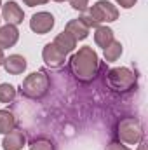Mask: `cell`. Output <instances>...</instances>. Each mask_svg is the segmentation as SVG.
I'll return each instance as SVG.
<instances>
[{
  "mask_svg": "<svg viewBox=\"0 0 148 150\" xmlns=\"http://www.w3.org/2000/svg\"><path fill=\"white\" fill-rule=\"evenodd\" d=\"M49 87H51L49 75L45 74L44 70H37V72H33V74L25 77L19 93L25 98H30V100H42L49 93Z\"/></svg>",
  "mask_w": 148,
  "mask_h": 150,
  "instance_id": "2",
  "label": "cell"
},
{
  "mask_svg": "<svg viewBox=\"0 0 148 150\" xmlns=\"http://www.w3.org/2000/svg\"><path fill=\"white\" fill-rule=\"evenodd\" d=\"M52 44H54V45H56V47H58L65 56H68L70 52H73L75 47H77V40H75L70 33H66L65 30H63L58 37L54 38V42H52Z\"/></svg>",
  "mask_w": 148,
  "mask_h": 150,
  "instance_id": "12",
  "label": "cell"
},
{
  "mask_svg": "<svg viewBox=\"0 0 148 150\" xmlns=\"http://www.w3.org/2000/svg\"><path fill=\"white\" fill-rule=\"evenodd\" d=\"M0 7H2V0H0Z\"/></svg>",
  "mask_w": 148,
  "mask_h": 150,
  "instance_id": "26",
  "label": "cell"
},
{
  "mask_svg": "<svg viewBox=\"0 0 148 150\" xmlns=\"http://www.w3.org/2000/svg\"><path fill=\"white\" fill-rule=\"evenodd\" d=\"M49 0H23V4L25 5H28V7H37V5H44V4H47Z\"/></svg>",
  "mask_w": 148,
  "mask_h": 150,
  "instance_id": "22",
  "label": "cell"
},
{
  "mask_svg": "<svg viewBox=\"0 0 148 150\" xmlns=\"http://www.w3.org/2000/svg\"><path fill=\"white\" fill-rule=\"evenodd\" d=\"M25 145H26V136L23 131L12 129L11 133L4 134V140H2V149L4 150H23Z\"/></svg>",
  "mask_w": 148,
  "mask_h": 150,
  "instance_id": "10",
  "label": "cell"
},
{
  "mask_svg": "<svg viewBox=\"0 0 148 150\" xmlns=\"http://www.w3.org/2000/svg\"><path fill=\"white\" fill-rule=\"evenodd\" d=\"M16 126H18V122H16L14 113L9 110H0V134L11 133L12 129H16Z\"/></svg>",
  "mask_w": 148,
  "mask_h": 150,
  "instance_id": "15",
  "label": "cell"
},
{
  "mask_svg": "<svg viewBox=\"0 0 148 150\" xmlns=\"http://www.w3.org/2000/svg\"><path fill=\"white\" fill-rule=\"evenodd\" d=\"M138 75L127 67H117L106 72V86L113 93H129L136 87Z\"/></svg>",
  "mask_w": 148,
  "mask_h": 150,
  "instance_id": "3",
  "label": "cell"
},
{
  "mask_svg": "<svg viewBox=\"0 0 148 150\" xmlns=\"http://www.w3.org/2000/svg\"><path fill=\"white\" fill-rule=\"evenodd\" d=\"M117 138L124 145H138L143 140V126L136 117H124L117 124Z\"/></svg>",
  "mask_w": 148,
  "mask_h": 150,
  "instance_id": "4",
  "label": "cell"
},
{
  "mask_svg": "<svg viewBox=\"0 0 148 150\" xmlns=\"http://www.w3.org/2000/svg\"><path fill=\"white\" fill-rule=\"evenodd\" d=\"M115 2H117V5H120L122 9H132L138 0H115Z\"/></svg>",
  "mask_w": 148,
  "mask_h": 150,
  "instance_id": "21",
  "label": "cell"
},
{
  "mask_svg": "<svg viewBox=\"0 0 148 150\" xmlns=\"http://www.w3.org/2000/svg\"><path fill=\"white\" fill-rule=\"evenodd\" d=\"M16 98V87L9 82L0 84V103H11Z\"/></svg>",
  "mask_w": 148,
  "mask_h": 150,
  "instance_id": "17",
  "label": "cell"
},
{
  "mask_svg": "<svg viewBox=\"0 0 148 150\" xmlns=\"http://www.w3.org/2000/svg\"><path fill=\"white\" fill-rule=\"evenodd\" d=\"M28 150H54V145H52V142L47 140V138H38V140H35V142L32 143V147Z\"/></svg>",
  "mask_w": 148,
  "mask_h": 150,
  "instance_id": "18",
  "label": "cell"
},
{
  "mask_svg": "<svg viewBox=\"0 0 148 150\" xmlns=\"http://www.w3.org/2000/svg\"><path fill=\"white\" fill-rule=\"evenodd\" d=\"M2 67H4V70L9 75H21L26 70L28 61H26V58L21 56V54H11L9 58L4 59Z\"/></svg>",
  "mask_w": 148,
  "mask_h": 150,
  "instance_id": "9",
  "label": "cell"
},
{
  "mask_svg": "<svg viewBox=\"0 0 148 150\" xmlns=\"http://www.w3.org/2000/svg\"><path fill=\"white\" fill-rule=\"evenodd\" d=\"M4 59H5V56H4V49H0V65L4 63Z\"/></svg>",
  "mask_w": 148,
  "mask_h": 150,
  "instance_id": "24",
  "label": "cell"
},
{
  "mask_svg": "<svg viewBox=\"0 0 148 150\" xmlns=\"http://www.w3.org/2000/svg\"><path fill=\"white\" fill-rule=\"evenodd\" d=\"M0 21H2V16H0Z\"/></svg>",
  "mask_w": 148,
  "mask_h": 150,
  "instance_id": "27",
  "label": "cell"
},
{
  "mask_svg": "<svg viewBox=\"0 0 148 150\" xmlns=\"http://www.w3.org/2000/svg\"><path fill=\"white\" fill-rule=\"evenodd\" d=\"M70 2V5H72V9L75 11H85L87 9V5H89V0H68Z\"/></svg>",
  "mask_w": 148,
  "mask_h": 150,
  "instance_id": "19",
  "label": "cell"
},
{
  "mask_svg": "<svg viewBox=\"0 0 148 150\" xmlns=\"http://www.w3.org/2000/svg\"><path fill=\"white\" fill-rule=\"evenodd\" d=\"M122 44L118 42V40H113L110 45H106L105 49H103V56H105V59L108 61V63H113V61H117L120 56H122Z\"/></svg>",
  "mask_w": 148,
  "mask_h": 150,
  "instance_id": "16",
  "label": "cell"
},
{
  "mask_svg": "<svg viewBox=\"0 0 148 150\" xmlns=\"http://www.w3.org/2000/svg\"><path fill=\"white\" fill-rule=\"evenodd\" d=\"M42 59H44V63L49 68H61L66 63V56L52 42H49V44L44 45V49H42Z\"/></svg>",
  "mask_w": 148,
  "mask_h": 150,
  "instance_id": "7",
  "label": "cell"
},
{
  "mask_svg": "<svg viewBox=\"0 0 148 150\" xmlns=\"http://www.w3.org/2000/svg\"><path fill=\"white\" fill-rule=\"evenodd\" d=\"M2 19L7 23V25H21L23 19H25V11L18 5V2L14 0H9L5 4H2Z\"/></svg>",
  "mask_w": 148,
  "mask_h": 150,
  "instance_id": "8",
  "label": "cell"
},
{
  "mask_svg": "<svg viewBox=\"0 0 148 150\" xmlns=\"http://www.w3.org/2000/svg\"><path fill=\"white\" fill-rule=\"evenodd\" d=\"M138 150H147V143H145L143 140H141V142L138 143Z\"/></svg>",
  "mask_w": 148,
  "mask_h": 150,
  "instance_id": "23",
  "label": "cell"
},
{
  "mask_svg": "<svg viewBox=\"0 0 148 150\" xmlns=\"http://www.w3.org/2000/svg\"><path fill=\"white\" fill-rule=\"evenodd\" d=\"M54 23H56V19H54V16H52L51 12L40 11V12H37V14L32 16V19H30V28H32V32H35L38 35H45V33H49V32L54 28Z\"/></svg>",
  "mask_w": 148,
  "mask_h": 150,
  "instance_id": "6",
  "label": "cell"
},
{
  "mask_svg": "<svg viewBox=\"0 0 148 150\" xmlns=\"http://www.w3.org/2000/svg\"><path fill=\"white\" fill-rule=\"evenodd\" d=\"M54 2H66V0H54Z\"/></svg>",
  "mask_w": 148,
  "mask_h": 150,
  "instance_id": "25",
  "label": "cell"
},
{
  "mask_svg": "<svg viewBox=\"0 0 148 150\" xmlns=\"http://www.w3.org/2000/svg\"><path fill=\"white\" fill-rule=\"evenodd\" d=\"M89 11L99 25L101 23H113L118 19V9L110 0H98L92 7H89Z\"/></svg>",
  "mask_w": 148,
  "mask_h": 150,
  "instance_id": "5",
  "label": "cell"
},
{
  "mask_svg": "<svg viewBox=\"0 0 148 150\" xmlns=\"http://www.w3.org/2000/svg\"><path fill=\"white\" fill-rule=\"evenodd\" d=\"M19 40V30L14 25H0V49H7L16 45Z\"/></svg>",
  "mask_w": 148,
  "mask_h": 150,
  "instance_id": "11",
  "label": "cell"
},
{
  "mask_svg": "<svg viewBox=\"0 0 148 150\" xmlns=\"http://www.w3.org/2000/svg\"><path fill=\"white\" fill-rule=\"evenodd\" d=\"M106 150H131L127 145H124V143H120L118 140L117 142H110L108 145H106Z\"/></svg>",
  "mask_w": 148,
  "mask_h": 150,
  "instance_id": "20",
  "label": "cell"
},
{
  "mask_svg": "<svg viewBox=\"0 0 148 150\" xmlns=\"http://www.w3.org/2000/svg\"><path fill=\"white\" fill-rule=\"evenodd\" d=\"M65 32H66V33H70L77 42L89 37V28H87V26H85L78 18H77V19H72V21H68V23H66Z\"/></svg>",
  "mask_w": 148,
  "mask_h": 150,
  "instance_id": "13",
  "label": "cell"
},
{
  "mask_svg": "<svg viewBox=\"0 0 148 150\" xmlns=\"http://www.w3.org/2000/svg\"><path fill=\"white\" fill-rule=\"evenodd\" d=\"M70 70L73 77L78 82H92L96 79V75L99 72V58L98 52L91 47V45H84L80 47L73 56L70 58Z\"/></svg>",
  "mask_w": 148,
  "mask_h": 150,
  "instance_id": "1",
  "label": "cell"
},
{
  "mask_svg": "<svg viewBox=\"0 0 148 150\" xmlns=\"http://www.w3.org/2000/svg\"><path fill=\"white\" fill-rule=\"evenodd\" d=\"M113 40H115V37H113V30L110 26H101L99 25L98 28H94V42H96L98 47L105 49L106 45H110Z\"/></svg>",
  "mask_w": 148,
  "mask_h": 150,
  "instance_id": "14",
  "label": "cell"
}]
</instances>
